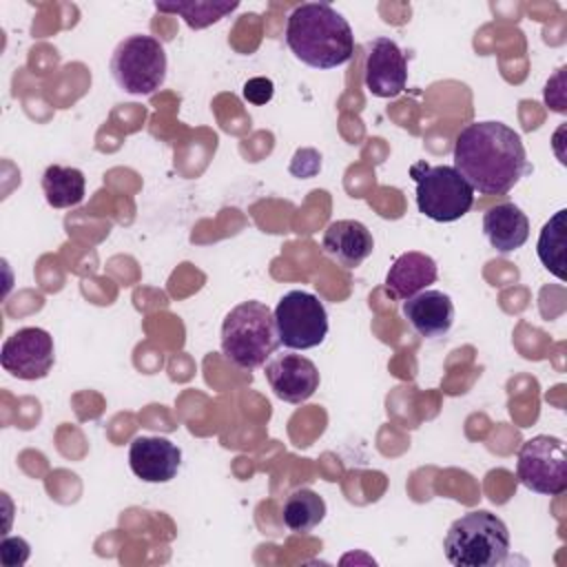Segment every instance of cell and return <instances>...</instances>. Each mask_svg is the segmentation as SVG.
I'll return each instance as SVG.
<instances>
[{"label":"cell","mask_w":567,"mask_h":567,"mask_svg":"<svg viewBox=\"0 0 567 567\" xmlns=\"http://www.w3.org/2000/svg\"><path fill=\"white\" fill-rule=\"evenodd\" d=\"M483 233L498 252H514L529 237V219L512 202L496 204L483 215Z\"/></svg>","instance_id":"obj_16"},{"label":"cell","mask_w":567,"mask_h":567,"mask_svg":"<svg viewBox=\"0 0 567 567\" xmlns=\"http://www.w3.org/2000/svg\"><path fill=\"white\" fill-rule=\"evenodd\" d=\"M443 551L456 567H496L509 556V529L496 514L474 509L450 525Z\"/></svg>","instance_id":"obj_4"},{"label":"cell","mask_w":567,"mask_h":567,"mask_svg":"<svg viewBox=\"0 0 567 567\" xmlns=\"http://www.w3.org/2000/svg\"><path fill=\"white\" fill-rule=\"evenodd\" d=\"M0 363L4 372L22 381L44 379L55 363L53 337L42 328H20L4 339Z\"/></svg>","instance_id":"obj_9"},{"label":"cell","mask_w":567,"mask_h":567,"mask_svg":"<svg viewBox=\"0 0 567 567\" xmlns=\"http://www.w3.org/2000/svg\"><path fill=\"white\" fill-rule=\"evenodd\" d=\"M239 2H210V0H188V2H155L162 13H177L190 29H206L228 13H233Z\"/></svg>","instance_id":"obj_19"},{"label":"cell","mask_w":567,"mask_h":567,"mask_svg":"<svg viewBox=\"0 0 567 567\" xmlns=\"http://www.w3.org/2000/svg\"><path fill=\"white\" fill-rule=\"evenodd\" d=\"M565 213L567 210L560 208L549 221H545L536 244L540 264L558 279H565Z\"/></svg>","instance_id":"obj_20"},{"label":"cell","mask_w":567,"mask_h":567,"mask_svg":"<svg viewBox=\"0 0 567 567\" xmlns=\"http://www.w3.org/2000/svg\"><path fill=\"white\" fill-rule=\"evenodd\" d=\"M128 465L146 483H168L182 465V450L164 436H135L128 445Z\"/></svg>","instance_id":"obj_12"},{"label":"cell","mask_w":567,"mask_h":567,"mask_svg":"<svg viewBox=\"0 0 567 567\" xmlns=\"http://www.w3.org/2000/svg\"><path fill=\"white\" fill-rule=\"evenodd\" d=\"M279 343L288 350H310L328 334V312L323 301L306 290L286 292L275 310Z\"/></svg>","instance_id":"obj_7"},{"label":"cell","mask_w":567,"mask_h":567,"mask_svg":"<svg viewBox=\"0 0 567 567\" xmlns=\"http://www.w3.org/2000/svg\"><path fill=\"white\" fill-rule=\"evenodd\" d=\"M365 53V89L374 97H396L408 84V60L390 38H374Z\"/></svg>","instance_id":"obj_11"},{"label":"cell","mask_w":567,"mask_h":567,"mask_svg":"<svg viewBox=\"0 0 567 567\" xmlns=\"http://www.w3.org/2000/svg\"><path fill=\"white\" fill-rule=\"evenodd\" d=\"M403 317L423 339L445 337L454 323V303L441 290H421L403 301Z\"/></svg>","instance_id":"obj_13"},{"label":"cell","mask_w":567,"mask_h":567,"mask_svg":"<svg viewBox=\"0 0 567 567\" xmlns=\"http://www.w3.org/2000/svg\"><path fill=\"white\" fill-rule=\"evenodd\" d=\"M42 193L49 206L71 208L82 204L86 193V179L80 168L51 164L42 175Z\"/></svg>","instance_id":"obj_17"},{"label":"cell","mask_w":567,"mask_h":567,"mask_svg":"<svg viewBox=\"0 0 567 567\" xmlns=\"http://www.w3.org/2000/svg\"><path fill=\"white\" fill-rule=\"evenodd\" d=\"M29 543L20 536H7L0 543V560L4 567H18L29 560Z\"/></svg>","instance_id":"obj_21"},{"label":"cell","mask_w":567,"mask_h":567,"mask_svg":"<svg viewBox=\"0 0 567 567\" xmlns=\"http://www.w3.org/2000/svg\"><path fill=\"white\" fill-rule=\"evenodd\" d=\"M321 248L343 268H357L372 255L374 239L365 224L357 219H337L323 230Z\"/></svg>","instance_id":"obj_14"},{"label":"cell","mask_w":567,"mask_h":567,"mask_svg":"<svg viewBox=\"0 0 567 567\" xmlns=\"http://www.w3.org/2000/svg\"><path fill=\"white\" fill-rule=\"evenodd\" d=\"M279 346L272 310L261 301H241L235 306L221 323V352L241 368L255 370L272 357Z\"/></svg>","instance_id":"obj_3"},{"label":"cell","mask_w":567,"mask_h":567,"mask_svg":"<svg viewBox=\"0 0 567 567\" xmlns=\"http://www.w3.org/2000/svg\"><path fill=\"white\" fill-rule=\"evenodd\" d=\"M164 44L146 33L124 38L111 55V75L115 84L131 95H151L166 80Z\"/></svg>","instance_id":"obj_5"},{"label":"cell","mask_w":567,"mask_h":567,"mask_svg":"<svg viewBox=\"0 0 567 567\" xmlns=\"http://www.w3.org/2000/svg\"><path fill=\"white\" fill-rule=\"evenodd\" d=\"M436 277H439V268L430 255L419 250H408L392 261L385 275V288L392 297L405 301L416 292L425 290L430 284H434Z\"/></svg>","instance_id":"obj_15"},{"label":"cell","mask_w":567,"mask_h":567,"mask_svg":"<svg viewBox=\"0 0 567 567\" xmlns=\"http://www.w3.org/2000/svg\"><path fill=\"white\" fill-rule=\"evenodd\" d=\"M286 44L297 60L312 69L341 66L354 53L352 27L328 2H303L290 11Z\"/></svg>","instance_id":"obj_2"},{"label":"cell","mask_w":567,"mask_h":567,"mask_svg":"<svg viewBox=\"0 0 567 567\" xmlns=\"http://www.w3.org/2000/svg\"><path fill=\"white\" fill-rule=\"evenodd\" d=\"M516 474L520 483L536 494H563L567 489L565 443L558 436L549 434L532 436L518 450Z\"/></svg>","instance_id":"obj_8"},{"label":"cell","mask_w":567,"mask_h":567,"mask_svg":"<svg viewBox=\"0 0 567 567\" xmlns=\"http://www.w3.org/2000/svg\"><path fill=\"white\" fill-rule=\"evenodd\" d=\"M326 518V501L317 492L301 487L290 492L281 507L284 525L295 534H310Z\"/></svg>","instance_id":"obj_18"},{"label":"cell","mask_w":567,"mask_h":567,"mask_svg":"<svg viewBox=\"0 0 567 567\" xmlns=\"http://www.w3.org/2000/svg\"><path fill=\"white\" fill-rule=\"evenodd\" d=\"M266 381L277 399L286 403H303L319 390L317 365L297 352L272 354L264 368Z\"/></svg>","instance_id":"obj_10"},{"label":"cell","mask_w":567,"mask_h":567,"mask_svg":"<svg viewBox=\"0 0 567 567\" xmlns=\"http://www.w3.org/2000/svg\"><path fill=\"white\" fill-rule=\"evenodd\" d=\"M454 168L483 195H503L512 190L527 173V153L520 135L494 120L472 122L456 135Z\"/></svg>","instance_id":"obj_1"},{"label":"cell","mask_w":567,"mask_h":567,"mask_svg":"<svg viewBox=\"0 0 567 567\" xmlns=\"http://www.w3.org/2000/svg\"><path fill=\"white\" fill-rule=\"evenodd\" d=\"M272 93H275V86H272V80H268V78H250L241 89L244 100L250 104H257V106L270 102Z\"/></svg>","instance_id":"obj_22"},{"label":"cell","mask_w":567,"mask_h":567,"mask_svg":"<svg viewBox=\"0 0 567 567\" xmlns=\"http://www.w3.org/2000/svg\"><path fill=\"white\" fill-rule=\"evenodd\" d=\"M410 173L416 179L419 213L425 217L447 224L465 217L474 206V190L454 166H427L419 162Z\"/></svg>","instance_id":"obj_6"}]
</instances>
